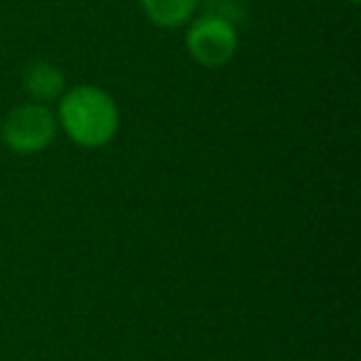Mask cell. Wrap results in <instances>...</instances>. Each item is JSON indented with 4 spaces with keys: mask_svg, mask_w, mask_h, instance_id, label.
Returning <instances> with one entry per match:
<instances>
[{
    "mask_svg": "<svg viewBox=\"0 0 361 361\" xmlns=\"http://www.w3.org/2000/svg\"><path fill=\"white\" fill-rule=\"evenodd\" d=\"M57 126L85 149H99L109 144L119 126V109L104 90L94 85H80L62 92L57 106Z\"/></svg>",
    "mask_w": 361,
    "mask_h": 361,
    "instance_id": "obj_1",
    "label": "cell"
},
{
    "mask_svg": "<svg viewBox=\"0 0 361 361\" xmlns=\"http://www.w3.org/2000/svg\"><path fill=\"white\" fill-rule=\"evenodd\" d=\"M57 134V116L40 102L20 104L0 124V139L16 154H40Z\"/></svg>",
    "mask_w": 361,
    "mask_h": 361,
    "instance_id": "obj_2",
    "label": "cell"
},
{
    "mask_svg": "<svg viewBox=\"0 0 361 361\" xmlns=\"http://www.w3.org/2000/svg\"><path fill=\"white\" fill-rule=\"evenodd\" d=\"M186 47L203 67H223L238 50V32L223 16H203L191 23L186 32Z\"/></svg>",
    "mask_w": 361,
    "mask_h": 361,
    "instance_id": "obj_3",
    "label": "cell"
},
{
    "mask_svg": "<svg viewBox=\"0 0 361 361\" xmlns=\"http://www.w3.org/2000/svg\"><path fill=\"white\" fill-rule=\"evenodd\" d=\"M23 87L35 102L45 104L57 97H62L65 92V75L60 67H55L52 62H32L23 75Z\"/></svg>",
    "mask_w": 361,
    "mask_h": 361,
    "instance_id": "obj_4",
    "label": "cell"
},
{
    "mask_svg": "<svg viewBox=\"0 0 361 361\" xmlns=\"http://www.w3.org/2000/svg\"><path fill=\"white\" fill-rule=\"evenodd\" d=\"M141 11L159 27H180L191 20L196 0H139Z\"/></svg>",
    "mask_w": 361,
    "mask_h": 361,
    "instance_id": "obj_5",
    "label": "cell"
},
{
    "mask_svg": "<svg viewBox=\"0 0 361 361\" xmlns=\"http://www.w3.org/2000/svg\"><path fill=\"white\" fill-rule=\"evenodd\" d=\"M349 3H359V0H349Z\"/></svg>",
    "mask_w": 361,
    "mask_h": 361,
    "instance_id": "obj_6",
    "label": "cell"
}]
</instances>
